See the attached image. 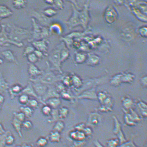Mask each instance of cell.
I'll return each instance as SVG.
<instances>
[{
	"mask_svg": "<svg viewBox=\"0 0 147 147\" xmlns=\"http://www.w3.org/2000/svg\"><path fill=\"white\" fill-rule=\"evenodd\" d=\"M21 112L25 115V117L30 118L31 117L33 114V110L29 106H21L20 108Z\"/></svg>",
	"mask_w": 147,
	"mask_h": 147,
	"instance_id": "17",
	"label": "cell"
},
{
	"mask_svg": "<svg viewBox=\"0 0 147 147\" xmlns=\"http://www.w3.org/2000/svg\"><path fill=\"white\" fill-rule=\"evenodd\" d=\"M1 19H0V21H1Z\"/></svg>",
	"mask_w": 147,
	"mask_h": 147,
	"instance_id": "45",
	"label": "cell"
},
{
	"mask_svg": "<svg viewBox=\"0 0 147 147\" xmlns=\"http://www.w3.org/2000/svg\"><path fill=\"white\" fill-rule=\"evenodd\" d=\"M19 96L18 101L20 104L24 105L28 104L30 100L28 96L25 94H22Z\"/></svg>",
	"mask_w": 147,
	"mask_h": 147,
	"instance_id": "24",
	"label": "cell"
},
{
	"mask_svg": "<svg viewBox=\"0 0 147 147\" xmlns=\"http://www.w3.org/2000/svg\"><path fill=\"white\" fill-rule=\"evenodd\" d=\"M61 104L60 98H52L49 99L45 102V105L49 106L52 109H57Z\"/></svg>",
	"mask_w": 147,
	"mask_h": 147,
	"instance_id": "13",
	"label": "cell"
},
{
	"mask_svg": "<svg viewBox=\"0 0 147 147\" xmlns=\"http://www.w3.org/2000/svg\"><path fill=\"white\" fill-rule=\"evenodd\" d=\"M48 144V141L44 138H40L37 140L36 145L38 147H45Z\"/></svg>",
	"mask_w": 147,
	"mask_h": 147,
	"instance_id": "28",
	"label": "cell"
},
{
	"mask_svg": "<svg viewBox=\"0 0 147 147\" xmlns=\"http://www.w3.org/2000/svg\"><path fill=\"white\" fill-rule=\"evenodd\" d=\"M31 82L37 95L42 99V97L46 94L48 90V85L39 82Z\"/></svg>",
	"mask_w": 147,
	"mask_h": 147,
	"instance_id": "6",
	"label": "cell"
},
{
	"mask_svg": "<svg viewBox=\"0 0 147 147\" xmlns=\"http://www.w3.org/2000/svg\"><path fill=\"white\" fill-rule=\"evenodd\" d=\"M52 109L47 105H44V106L42 108V112L44 115L46 116H49L51 114Z\"/></svg>",
	"mask_w": 147,
	"mask_h": 147,
	"instance_id": "27",
	"label": "cell"
},
{
	"mask_svg": "<svg viewBox=\"0 0 147 147\" xmlns=\"http://www.w3.org/2000/svg\"><path fill=\"white\" fill-rule=\"evenodd\" d=\"M1 54L5 60L7 61L13 62L18 65V60L12 51L9 50L3 51Z\"/></svg>",
	"mask_w": 147,
	"mask_h": 147,
	"instance_id": "14",
	"label": "cell"
},
{
	"mask_svg": "<svg viewBox=\"0 0 147 147\" xmlns=\"http://www.w3.org/2000/svg\"><path fill=\"white\" fill-rule=\"evenodd\" d=\"M50 140L52 142H59L60 141V135L58 132L53 131L51 133Z\"/></svg>",
	"mask_w": 147,
	"mask_h": 147,
	"instance_id": "20",
	"label": "cell"
},
{
	"mask_svg": "<svg viewBox=\"0 0 147 147\" xmlns=\"http://www.w3.org/2000/svg\"><path fill=\"white\" fill-rule=\"evenodd\" d=\"M2 25L0 24V33H1V30H2Z\"/></svg>",
	"mask_w": 147,
	"mask_h": 147,
	"instance_id": "40",
	"label": "cell"
},
{
	"mask_svg": "<svg viewBox=\"0 0 147 147\" xmlns=\"http://www.w3.org/2000/svg\"><path fill=\"white\" fill-rule=\"evenodd\" d=\"M33 127V124L29 121H25L22 125V128L25 131H29Z\"/></svg>",
	"mask_w": 147,
	"mask_h": 147,
	"instance_id": "30",
	"label": "cell"
},
{
	"mask_svg": "<svg viewBox=\"0 0 147 147\" xmlns=\"http://www.w3.org/2000/svg\"><path fill=\"white\" fill-rule=\"evenodd\" d=\"M6 25L8 37L10 40L16 43H21L23 40L31 39L32 31L12 23Z\"/></svg>",
	"mask_w": 147,
	"mask_h": 147,
	"instance_id": "1",
	"label": "cell"
},
{
	"mask_svg": "<svg viewBox=\"0 0 147 147\" xmlns=\"http://www.w3.org/2000/svg\"><path fill=\"white\" fill-rule=\"evenodd\" d=\"M1 105H0V111H1Z\"/></svg>",
	"mask_w": 147,
	"mask_h": 147,
	"instance_id": "44",
	"label": "cell"
},
{
	"mask_svg": "<svg viewBox=\"0 0 147 147\" xmlns=\"http://www.w3.org/2000/svg\"><path fill=\"white\" fill-rule=\"evenodd\" d=\"M65 46L63 43L57 46L56 48L52 51L49 57V62L51 64L54 69L62 74L63 72L61 69V61L60 53L62 49Z\"/></svg>",
	"mask_w": 147,
	"mask_h": 147,
	"instance_id": "3",
	"label": "cell"
},
{
	"mask_svg": "<svg viewBox=\"0 0 147 147\" xmlns=\"http://www.w3.org/2000/svg\"><path fill=\"white\" fill-rule=\"evenodd\" d=\"M4 147H14V146H13V145H11V146H8V145H6Z\"/></svg>",
	"mask_w": 147,
	"mask_h": 147,
	"instance_id": "42",
	"label": "cell"
},
{
	"mask_svg": "<svg viewBox=\"0 0 147 147\" xmlns=\"http://www.w3.org/2000/svg\"><path fill=\"white\" fill-rule=\"evenodd\" d=\"M27 1H12L13 7L16 9H21L26 7Z\"/></svg>",
	"mask_w": 147,
	"mask_h": 147,
	"instance_id": "18",
	"label": "cell"
},
{
	"mask_svg": "<svg viewBox=\"0 0 147 147\" xmlns=\"http://www.w3.org/2000/svg\"><path fill=\"white\" fill-rule=\"evenodd\" d=\"M2 28L0 33V46H8L10 45H16L18 47L23 46L22 43H17L11 41L8 37L6 24H2Z\"/></svg>",
	"mask_w": 147,
	"mask_h": 147,
	"instance_id": "5",
	"label": "cell"
},
{
	"mask_svg": "<svg viewBox=\"0 0 147 147\" xmlns=\"http://www.w3.org/2000/svg\"><path fill=\"white\" fill-rule=\"evenodd\" d=\"M45 13V15L49 17L54 16L56 13V12L54 10L49 9L46 10V11L44 12V13Z\"/></svg>",
	"mask_w": 147,
	"mask_h": 147,
	"instance_id": "35",
	"label": "cell"
},
{
	"mask_svg": "<svg viewBox=\"0 0 147 147\" xmlns=\"http://www.w3.org/2000/svg\"><path fill=\"white\" fill-rule=\"evenodd\" d=\"M38 101L36 99L29 100L28 104L31 108L34 110L38 109L39 107Z\"/></svg>",
	"mask_w": 147,
	"mask_h": 147,
	"instance_id": "23",
	"label": "cell"
},
{
	"mask_svg": "<svg viewBox=\"0 0 147 147\" xmlns=\"http://www.w3.org/2000/svg\"><path fill=\"white\" fill-rule=\"evenodd\" d=\"M13 12L6 5H0V19H4L12 16Z\"/></svg>",
	"mask_w": 147,
	"mask_h": 147,
	"instance_id": "11",
	"label": "cell"
},
{
	"mask_svg": "<svg viewBox=\"0 0 147 147\" xmlns=\"http://www.w3.org/2000/svg\"><path fill=\"white\" fill-rule=\"evenodd\" d=\"M14 147H22L21 146H20V145H17V146H15Z\"/></svg>",
	"mask_w": 147,
	"mask_h": 147,
	"instance_id": "43",
	"label": "cell"
},
{
	"mask_svg": "<svg viewBox=\"0 0 147 147\" xmlns=\"http://www.w3.org/2000/svg\"><path fill=\"white\" fill-rule=\"evenodd\" d=\"M47 41L45 39L42 40L34 41L32 42L33 47L36 50L39 51L43 53L45 56H47L46 53L47 51Z\"/></svg>",
	"mask_w": 147,
	"mask_h": 147,
	"instance_id": "9",
	"label": "cell"
},
{
	"mask_svg": "<svg viewBox=\"0 0 147 147\" xmlns=\"http://www.w3.org/2000/svg\"><path fill=\"white\" fill-rule=\"evenodd\" d=\"M15 141V138L11 133L6 136L5 140L6 145L8 146L13 145Z\"/></svg>",
	"mask_w": 147,
	"mask_h": 147,
	"instance_id": "25",
	"label": "cell"
},
{
	"mask_svg": "<svg viewBox=\"0 0 147 147\" xmlns=\"http://www.w3.org/2000/svg\"><path fill=\"white\" fill-rule=\"evenodd\" d=\"M11 124L16 130V132L18 133V136L20 138L22 137V134L21 131L22 128V125L23 123L21 122L20 120L18 119L15 117H13L11 121Z\"/></svg>",
	"mask_w": 147,
	"mask_h": 147,
	"instance_id": "15",
	"label": "cell"
},
{
	"mask_svg": "<svg viewBox=\"0 0 147 147\" xmlns=\"http://www.w3.org/2000/svg\"><path fill=\"white\" fill-rule=\"evenodd\" d=\"M4 98L1 94H0V105L1 104L4 102Z\"/></svg>",
	"mask_w": 147,
	"mask_h": 147,
	"instance_id": "39",
	"label": "cell"
},
{
	"mask_svg": "<svg viewBox=\"0 0 147 147\" xmlns=\"http://www.w3.org/2000/svg\"><path fill=\"white\" fill-rule=\"evenodd\" d=\"M9 84L6 81L2 74L0 72V92H3L9 89Z\"/></svg>",
	"mask_w": 147,
	"mask_h": 147,
	"instance_id": "16",
	"label": "cell"
},
{
	"mask_svg": "<svg viewBox=\"0 0 147 147\" xmlns=\"http://www.w3.org/2000/svg\"><path fill=\"white\" fill-rule=\"evenodd\" d=\"M33 30L31 39L28 40L30 42L34 41H39L46 38L49 35V31L46 28L44 27L37 23L35 20L32 18Z\"/></svg>",
	"mask_w": 147,
	"mask_h": 147,
	"instance_id": "4",
	"label": "cell"
},
{
	"mask_svg": "<svg viewBox=\"0 0 147 147\" xmlns=\"http://www.w3.org/2000/svg\"><path fill=\"white\" fill-rule=\"evenodd\" d=\"M6 131L2 124L0 123V135L5 134L6 133Z\"/></svg>",
	"mask_w": 147,
	"mask_h": 147,
	"instance_id": "37",
	"label": "cell"
},
{
	"mask_svg": "<svg viewBox=\"0 0 147 147\" xmlns=\"http://www.w3.org/2000/svg\"><path fill=\"white\" fill-rule=\"evenodd\" d=\"M27 56L28 62L30 63L34 64L39 60L38 57L35 55L34 52L33 53L30 54Z\"/></svg>",
	"mask_w": 147,
	"mask_h": 147,
	"instance_id": "26",
	"label": "cell"
},
{
	"mask_svg": "<svg viewBox=\"0 0 147 147\" xmlns=\"http://www.w3.org/2000/svg\"><path fill=\"white\" fill-rule=\"evenodd\" d=\"M35 49L33 46H27L25 49L23 53V56L26 57L35 51Z\"/></svg>",
	"mask_w": 147,
	"mask_h": 147,
	"instance_id": "32",
	"label": "cell"
},
{
	"mask_svg": "<svg viewBox=\"0 0 147 147\" xmlns=\"http://www.w3.org/2000/svg\"><path fill=\"white\" fill-rule=\"evenodd\" d=\"M47 69L43 74L35 78L30 79L31 82H37L41 83L49 86L53 85L61 81L64 75L61 74L57 75L52 71L49 62H47Z\"/></svg>",
	"mask_w": 147,
	"mask_h": 147,
	"instance_id": "2",
	"label": "cell"
},
{
	"mask_svg": "<svg viewBox=\"0 0 147 147\" xmlns=\"http://www.w3.org/2000/svg\"><path fill=\"white\" fill-rule=\"evenodd\" d=\"M69 56V54L68 51L64 46L62 49L60 53L61 61V63L66 60Z\"/></svg>",
	"mask_w": 147,
	"mask_h": 147,
	"instance_id": "22",
	"label": "cell"
},
{
	"mask_svg": "<svg viewBox=\"0 0 147 147\" xmlns=\"http://www.w3.org/2000/svg\"><path fill=\"white\" fill-rule=\"evenodd\" d=\"M65 128V124L62 121H57L53 127V131L58 132L59 133L61 132Z\"/></svg>",
	"mask_w": 147,
	"mask_h": 147,
	"instance_id": "21",
	"label": "cell"
},
{
	"mask_svg": "<svg viewBox=\"0 0 147 147\" xmlns=\"http://www.w3.org/2000/svg\"><path fill=\"white\" fill-rule=\"evenodd\" d=\"M59 117L60 119H65L68 115V109L65 106L60 108L58 110Z\"/></svg>",
	"mask_w": 147,
	"mask_h": 147,
	"instance_id": "19",
	"label": "cell"
},
{
	"mask_svg": "<svg viewBox=\"0 0 147 147\" xmlns=\"http://www.w3.org/2000/svg\"><path fill=\"white\" fill-rule=\"evenodd\" d=\"M21 146L22 147H33L32 145L26 143H23Z\"/></svg>",
	"mask_w": 147,
	"mask_h": 147,
	"instance_id": "38",
	"label": "cell"
},
{
	"mask_svg": "<svg viewBox=\"0 0 147 147\" xmlns=\"http://www.w3.org/2000/svg\"><path fill=\"white\" fill-rule=\"evenodd\" d=\"M22 94H25L28 96H31V97L34 98L38 101L39 102H40L43 104L41 99L37 95L35 92L31 82H28V85L24 88L23 89L22 91Z\"/></svg>",
	"mask_w": 147,
	"mask_h": 147,
	"instance_id": "7",
	"label": "cell"
},
{
	"mask_svg": "<svg viewBox=\"0 0 147 147\" xmlns=\"http://www.w3.org/2000/svg\"><path fill=\"white\" fill-rule=\"evenodd\" d=\"M85 60V57L84 55L77 54L76 56V60L78 63H81L84 62Z\"/></svg>",
	"mask_w": 147,
	"mask_h": 147,
	"instance_id": "34",
	"label": "cell"
},
{
	"mask_svg": "<svg viewBox=\"0 0 147 147\" xmlns=\"http://www.w3.org/2000/svg\"><path fill=\"white\" fill-rule=\"evenodd\" d=\"M28 72L29 75L31 77V78H35L43 74V71L40 70L34 64L28 62Z\"/></svg>",
	"mask_w": 147,
	"mask_h": 147,
	"instance_id": "10",
	"label": "cell"
},
{
	"mask_svg": "<svg viewBox=\"0 0 147 147\" xmlns=\"http://www.w3.org/2000/svg\"><path fill=\"white\" fill-rule=\"evenodd\" d=\"M34 53L36 56L38 57L39 60H40L42 58H44L45 56V55L42 52L39 51L35 50L34 51Z\"/></svg>",
	"mask_w": 147,
	"mask_h": 147,
	"instance_id": "36",
	"label": "cell"
},
{
	"mask_svg": "<svg viewBox=\"0 0 147 147\" xmlns=\"http://www.w3.org/2000/svg\"><path fill=\"white\" fill-rule=\"evenodd\" d=\"M23 88L19 84L13 85L9 89L10 97L11 99H14L17 96L21 95Z\"/></svg>",
	"mask_w": 147,
	"mask_h": 147,
	"instance_id": "12",
	"label": "cell"
},
{
	"mask_svg": "<svg viewBox=\"0 0 147 147\" xmlns=\"http://www.w3.org/2000/svg\"><path fill=\"white\" fill-rule=\"evenodd\" d=\"M11 133L10 131H7L5 134L0 135V147H4L5 146V140L6 136Z\"/></svg>",
	"mask_w": 147,
	"mask_h": 147,
	"instance_id": "29",
	"label": "cell"
},
{
	"mask_svg": "<svg viewBox=\"0 0 147 147\" xmlns=\"http://www.w3.org/2000/svg\"><path fill=\"white\" fill-rule=\"evenodd\" d=\"M13 116L17 118L22 123L25 121V118H26L25 115L21 112H13Z\"/></svg>",
	"mask_w": 147,
	"mask_h": 147,
	"instance_id": "33",
	"label": "cell"
},
{
	"mask_svg": "<svg viewBox=\"0 0 147 147\" xmlns=\"http://www.w3.org/2000/svg\"><path fill=\"white\" fill-rule=\"evenodd\" d=\"M72 84L74 86V87H77L76 88H79V87H80L82 84V82L78 77L76 76H74L72 78Z\"/></svg>",
	"mask_w": 147,
	"mask_h": 147,
	"instance_id": "31",
	"label": "cell"
},
{
	"mask_svg": "<svg viewBox=\"0 0 147 147\" xmlns=\"http://www.w3.org/2000/svg\"><path fill=\"white\" fill-rule=\"evenodd\" d=\"M3 60L1 58H0V64H3Z\"/></svg>",
	"mask_w": 147,
	"mask_h": 147,
	"instance_id": "41",
	"label": "cell"
},
{
	"mask_svg": "<svg viewBox=\"0 0 147 147\" xmlns=\"http://www.w3.org/2000/svg\"><path fill=\"white\" fill-rule=\"evenodd\" d=\"M49 88L46 94L42 98V100L45 105V102L47 100L52 98H60V94L57 92L55 87L49 86Z\"/></svg>",
	"mask_w": 147,
	"mask_h": 147,
	"instance_id": "8",
	"label": "cell"
}]
</instances>
